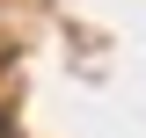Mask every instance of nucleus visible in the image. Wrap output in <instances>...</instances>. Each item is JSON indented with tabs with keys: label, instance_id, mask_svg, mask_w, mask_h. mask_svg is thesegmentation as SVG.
Returning a JSON list of instances; mask_svg holds the SVG:
<instances>
[{
	"label": "nucleus",
	"instance_id": "1",
	"mask_svg": "<svg viewBox=\"0 0 146 138\" xmlns=\"http://www.w3.org/2000/svg\"><path fill=\"white\" fill-rule=\"evenodd\" d=\"M0 131H7V124H0Z\"/></svg>",
	"mask_w": 146,
	"mask_h": 138
}]
</instances>
